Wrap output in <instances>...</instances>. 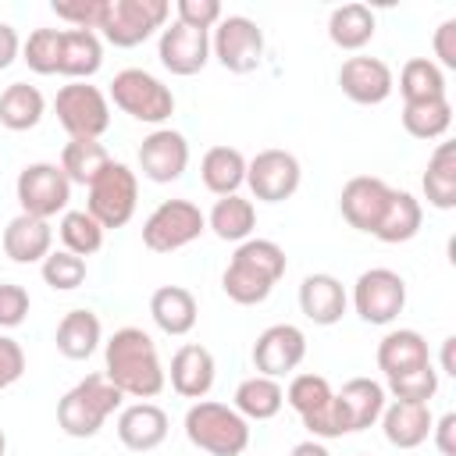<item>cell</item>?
Segmentation results:
<instances>
[{
  "label": "cell",
  "instance_id": "cell-43",
  "mask_svg": "<svg viewBox=\"0 0 456 456\" xmlns=\"http://www.w3.org/2000/svg\"><path fill=\"white\" fill-rule=\"evenodd\" d=\"M388 392H392V399H403V403H431L435 392H438V370H435V363L417 367V370H406L399 378H388Z\"/></svg>",
  "mask_w": 456,
  "mask_h": 456
},
{
  "label": "cell",
  "instance_id": "cell-28",
  "mask_svg": "<svg viewBox=\"0 0 456 456\" xmlns=\"http://www.w3.org/2000/svg\"><path fill=\"white\" fill-rule=\"evenodd\" d=\"M53 342H57V353L61 356H68V360H89L100 349V342H103V324L86 306L68 310L61 317V324H57Z\"/></svg>",
  "mask_w": 456,
  "mask_h": 456
},
{
  "label": "cell",
  "instance_id": "cell-53",
  "mask_svg": "<svg viewBox=\"0 0 456 456\" xmlns=\"http://www.w3.org/2000/svg\"><path fill=\"white\" fill-rule=\"evenodd\" d=\"M452 349H456V335H449L442 342V374H456V360H452Z\"/></svg>",
  "mask_w": 456,
  "mask_h": 456
},
{
  "label": "cell",
  "instance_id": "cell-51",
  "mask_svg": "<svg viewBox=\"0 0 456 456\" xmlns=\"http://www.w3.org/2000/svg\"><path fill=\"white\" fill-rule=\"evenodd\" d=\"M18 53H21V39H18L14 25L0 21V71H4V68H11V64L18 61Z\"/></svg>",
  "mask_w": 456,
  "mask_h": 456
},
{
  "label": "cell",
  "instance_id": "cell-47",
  "mask_svg": "<svg viewBox=\"0 0 456 456\" xmlns=\"http://www.w3.org/2000/svg\"><path fill=\"white\" fill-rule=\"evenodd\" d=\"M28 292L25 285H14V281H0V328H18L25 317H28Z\"/></svg>",
  "mask_w": 456,
  "mask_h": 456
},
{
  "label": "cell",
  "instance_id": "cell-1",
  "mask_svg": "<svg viewBox=\"0 0 456 456\" xmlns=\"http://www.w3.org/2000/svg\"><path fill=\"white\" fill-rule=\"evenodd\" d=\"M103 374L121 395H132L139 403L160 395L167 385V370L157 356V342L132 324L118 328L103 342Z\"/></svg>",
  "mask_w": 456,
  "mask_h": 456
},
{
  "label": "cell",
  "instance_id": "cell-42",
  "mask_svg": "<svg viewBox=\"0 0 456 456\" xmlns=\"http://www.w3.org/2000/svg\"><path fill=\"white\" fill-rule=\"evenodd\" d=\"M331 395H335V392H331V381H328L324 374H310V370H306V374H296V378L289 381V388H285V403H289L299 417L321 410Z\"/></svg>",
  "mask_w": 456,
  "mask_h": 456
},
{
  "label": "cell",
  "instance_id": "cell-18",
  "mask_svg": "<svg viewBox=\"0 0 456 456\" xmlns=\"http://www.w3.org/2000/svg\"><path fill=\"white\" fill-rule=\"evenodd\" d=\"M338 86L342 93L353 100V103H363V107H374V103H385L395 89V75L392 68L381 61V57H346L342 68H338Z\"/></svg>",
  "mask_w": 456,
  "mask_h": 456
},
{
  "label": "cell",
  "instance_id": "cell-50",
  "mask_svg": "<svg viewBox=\"0 0 456 456\" xmlns=\"http://www.w3.org/2000/svg\"><path fill=\"white\" fill-rule=\"evenodd\" d=\"M431 438L442 456H456V413H445L431 424Z\"/></svg>",
  "mask_w": 456,
  "mask_h": 456
},
{
  "label": "cell",
  "instance_id": "cell-7",
  "mask_svg": "<svg viewBox=\"0 0 456 456\" xmlns=\"http://www.w3.org/2000/svg\"><path fill=\"white\" fill-rule=\"evenodd\" d=\"M135 203H139V178L128 164L121 160H110L100 178L89 185V203L86 210L100 221V228H125L135 214Z\"/></svg>",
  "mask_w": 456,
  "mask_h": 456
},
{
  "label": "cell",
  "instance_id": "cell-5",
  "mask_svg": "<svg viewBox=\"0 0 456 456\" xmlns=\"http://www.w3.org/2000/svg\"><path fill=\"white\" fill-rule=\"evenodd\" d=\"M107 100L121 114H128V118H135L142 125H164L175 114V93L157 75H150L142 68H121L110 78Z\"/></svg>",
  "mask_w": 456,
  "mask_h": 456
},
{
  "label": "cell",
  "instance_id": "cell-45",
  "mask_svg": "<svg viewBox=\"0 0 456 456\" xmlns=\"http://www.w3.org/2000/svg\"><path fill=\"white\" fill-rule=\"evenodd\" d=\"M303 420V428L310 431V438H317V442H328V438H342V435H349V428H346V417H342V406H338V399L331 395L321 410H314V413H306V417H299Z\"/></svg>",
  "mask_w": 456,
  "mask_h": 456
},
{
  "label": "cell",
  "instance_id": "cell-54",
  "mask_svg": "<svg viewBox=\"0 0 456 456\" xmlns=\"http://www.w3.org/2000/svg\"><path fill=\"white\" fill-rule=\"evenodd\" d=\"M4 452H7V435L0 431V456H4Z\"/></svg>",
  "mask_w": 456,
  "mask_h": 456
},
{
  "label": "cell",
  "instance_id": "cell-35",
  "mask_svg": "<svg viewBox=\"0 0 456 456\" xmlns=\"http://www.w3.org/2000/svg\"><path fill=\"white\" fill-rule=\"evenodd\" d=\"M281 406H285V388L274 378L253 374V378H242L235 388V410L246 420H271L281 413Z\"/></svg>",
  "mask_w": 456,
  "mask_h": 456
},
{
  "label": "cell",
  "instance_id": "cell-46",
  "mask_svg": "<svg viewBox=\"0 0 456 456\" xmlns=\"http://www.w3.org/2000/svg\"><path fill=\"white\" fill-rule=\"evenodd\" d=\"M221 18H224V11H221L217 0H178L175 4V21L192 25V28H207L210 32Z\"/></svg>",
  "mask_w": 456,
  "mask_h": 456
},
{
  "label": "cell",
  "instance_id": "cell-36",
  "mask_svg": "<svg viewBox=\"0 0 456 456\" xmlns=\"http://www.w3.org/2000/svg\"><path fill=\"white\" fill-rule=\"evenodd\" d=\"M107 164L110 153L100 139H68V146L61 150V171L71 185H93Z\"/></svg>",
  "mask_w": 456,
  "mask_h": 456
},
{
  "label": "cell",
  "instance_id": "cell-3",
  "mask_svg": "<svg viewBox=\"0 0 456 456\" xmlns=\"http://www.w3.org/2000/svg\"><path fill=\"white\" fill-rule=\"evenodd\" d=\"M121 392L107 381V374H86L75 388H68L57 403V424L68 438H93L103 420L121 410Z\"/></svg>",
  "mask_w": 456,
  "mask_h": 456
},
{
  "label": "cell",
  "instance_id": "cell-20",
  "mask_svg": "<svg viewBox=\"0 0 456 456\" xmlns=\"http://www.w3.org/2000/svg\"><path fill=\"white\" fill-rule=\"evenodd\" d=\"M381 431H385V442L395 445V449H417L431 438V424H435V413H431V403H403V399H392L385 403L381 410Z\"/></svg>",
  "mask_w": 456,
  "mask_h": 456
},
{
  "label": "cell",
  "instance_id": "cell-13",
  "mask_svg": "<svg viewBox=\"0 0 456 456\" xmlns=\"http://www.w3.org/2000/svg\"><path fill=\"white\" fill-rule=\"evenodd\" d=\"M299 182H303V167L289 150L271 146V150H260L253 160H246V185L260 203H281L296 196Z\"/></svg>",
  "mask_w": 456,
  "mask_h": 456
},
{
  "label": "cell",
  "instance_id": "cell-16",
  "mask_svg": "<svg viewBox=\"0 0 456 456\" xmlns=\"http://www.w3.org/2000/svg\"><path fill=\"white\" fill-rule=\"evenodd\" d=\"M189 167V142L182 132L175 128H153L142 142H139V171L157 182V185H167V182H178Z\"/></svg>",
  "mask_w": 456,
  "mask_h": 456
},
{
  "label": "cell",
  "instance_id": "cell-34",
  "mask_svg": "<svg viewBox=\"0 0 456 456\" xmlns=\"http://www.w3.org/2000/svg\"><path fill=\"white\" fill-rule=\"evenodd\" d=\"M46 114V100L36 86L28 82H11L4 93H0V125L11 128V132H28L43 121Z\"/></svg>",
  "mask_w": 456,
  "mask_h": 456
},
{
  "label": "cell",
  "instance_id": "cell-44",
  "mask_svg": "<svg viewBox=\"0 0 456 456\" xmlns=\"http://www.w3.org/2000/svg\"><path fill=\"white\" fill-rule=\"evenodd\" d=\"M50 11H53L61 21H68L71 28H89V32L100 36L107 0H53Z\"/></svg>",
  "mask_w": 456,
  "mask_h": 456
},
{
  "label": "cell",
  "instance_id": "cell-33",
  "mask_svg": "<svg viewBox=\"0 0 456 456\" xmlns=\"http://www.w3.org/2000/svg\"><path fill=\"white\" fill-rule=\"evenodd\" d=\"M207 228L221 242H246L256 228V207L246 196H217V203L207 214Z\"/></svg>",
  "mask_w": 456,
  "mask_h": 456
},
{
  "label": "cell",
  "instance_id": "cell-49",
  "mask_svg": "<svg viewBox=\"0 0 456 456\" xmlns=\"http://www.w3.org/2000/svg\"><path fill=\"white\" fill-rule=\"evenodd\" d=\"M435 57H438V68H456V18H445L438 28H435Z\"/></svg>",
  "mask_w": 456,
  "mask_h": 456
},
{
  "label": "cell",
  "instance_id": "cell-31",
  "mask_svg": "<svg viewBox=\"0 0 456 456\" xmlns=\"http://www.w3.org/2000/svg\"><path fill=\"white\" fill-rule=\"evenodd\" d=\"M200 178L214 196H235L246 185V157L235 146H210L200 160Z\"/></svg>",
  "mask_w": 456,
  "mask_h": 456
},
{
  "label": "cell",
  "instance_id": "cell-41",
  "mask_svg": "<svg viewBox=\"0 0 456 456\" xmlns=\"http://www.w3.org/2000/svg\"><path fill=\"white\" fill-rule=\"evenodd\" d=\"M39 274L53 292H71L86 281V260L68 249H50V256L39 264Z\"/></svg>",
  "mask_w": 456,
  "mask_h": 456
},
{
  "label": "cell",
  "instance_id": "cell-25",
  "mask_svg": "<svg viewBox=\"0 0 456 456\" xmlns=\"http://www.w3.org/2000/svg\"><path fill=\"white\" fill-rule=\"evenodd\" d=\"M335 399L342 406L349 435H356V431H367L370 424H378V417H381V410L388 403V392L374 378H349L342 385V392H335Z\"/></svg>",
  "mask_w": 456,
  "mask_h": 456
},
{
  "label": "cell",
  "instance_id": "cell-23",
  "mask_svg": "<svg viewBox=\"0 0 456 456\" xmlns=\"http://www.w3.org/2000/svg\"><path fill=\"white\" fill-rule=\"evenodd\" d=\"M50 246H53V228L43 217L18 214L4 228V253L14 264H43L50 256Z\"/></svg>",
  "mask_w": 456,
  "mask_h": 456
},
{
  "label": "cell",
  "instance_id": "cell-6",
  "mask_svg": "<svg viewBox=\"0 0 456 456\" xmlns=\"http://www.w3.org/2000/svg\"><path fill=\"white\" fill-rule=\"evenodd\" d=\"M53 114L71 139H100L110 128V100L100 86L68 82L53 96Z\"/></svg>",
  "mask_w": 456,
  "mask_h": 456
},
{
  "label": "cell",
  "instance_id": "cell-30",
  "mask_svg": "<svg viewBox=\"0 0 456 456\" xmlns=\"http://www.w3.org/2000/svg\"><path fill=\"white\" fill-rule=\"evenodd\" d=\"M378 32V18L367 4H342L328 14V39L338 50H363Z\"/></svg>",
  "mask_w": 456,
  "mask_h": 456
},
{
  "label": "cell",
  "instance_id": "cell-32",
  "mask_svg": "<svg viewBox=\"0 0 456 456\" xmlns=\"http://www.w3.org/2000/svg\"><path fill=\"white\" fill-rule=\"evenodd\" d=\"M424 200L435 210H452L456 207V142H438L435 153L428 157L424 167Z\"/></svg>",
  "mask_w": 456,
  "mask_h": 456
},
{
  "label": "cell",
  "instance_id": "cell-2",
  "mask_svg": "<svg viewBox=\"0 0 456 456\" xmlns=\"http://www.w3.org/2000/svg\"><path fill=\"white\" fill-rule=\"evenodd\" d=\"M285 267H289L285 249L274 239H246V242L235 246V253H232V260L221 274V289L232 303L256 306L281 281Z\"/></svg>",
  "mask_w": 456,
  "mask_h": 456
},
{
  "label": "cell",
  "instance_id": "cell-48",
  "mask_svg": "<svg viewBox=\"0 0 456 456\" xmlns=\"http://www.w3.org/2000/svg\"><path fill=\"white\" fill-rule=\"evenodd\" d=\"M21 374H25V349L11 335H0V392L11 388Z\"/></svg>",
  "mask_w": 456,
  "mask_h": 456
},
{
  "label": "cell",
  "instance_id": "cell-24",
  "mask_svg": "<svg viewBox=\"0 0 456 456\" xmlns=\"http://www.w3.org/2000/svg\"><path fill=\"white\" fill-rule=\"evenodd\" d=\"M378 370L388 378H399L406 370H417V367H428L431 363V353H428V338L413 328H395L388 331L381 342H378Z\"/></svg>",
  "mask_w": 456,
  "mask_h": 456
},
{
  "label": "cell",
  "instance_id": "cell-8",
  "mask_svg": "<svg viewBox=\"0 0 456 456\" xmlns=\"http://www.w3.org/2000/svg\"><path fill=\"white\" fill-rule=\"evenodd\" d=\"M207 232V214L192 200H164L142 221V246L153 253H175Z\"/></svg>",
  "mask_w": 456,
  "mask_h": 456
},
{
  "label": "cell",
  "instance_id": "cell-40",
  "mask_svg": "<svg viewBox=\"0 0 456 456\" xmlns=\"http://www.w3.org/2000/svg\"><path fill=\"white\" fill-rule=\"evenodd\" d=\"M21 61L36 75H57L61 64V28H36L21 43Z\"/></svg>",
  "mask_w": 456,
  "mask_h": 456
},
{
  "label": "cell",
  "instance_id": "cell-9",
  "mask_svg": "<svg viewBox=\"0 0 456 456\" xmlns=\"http://www.w3.org/2000/svg\"><path fill=\"white\" fill-rule=\"evenodd\" d=\"M167 14H171L167 0H107L100 36L110 46L128 50V46L146 43L157 28H164Z\"/></svg>",
  "mask_w": 456,
  "mask_h": 456
},
{
  "label": "cell",
  "instance_id": "cell-11",
  "mask_svg": "<svg viewBox=\"0 0 456 456\" xmlns=\"http://www.w3.org/2000/svg\"><path fill=\"white\" fill-rule=\"evenodd\" d=\"M14 192H18L21 214H32V217L50 221V217H57V214L68 210L71 182H68V175L61 171V164L36 160V164H25V167L18 171Z\"/></svg>",
  "mask_w": 456,
  "mask_h": 456
},
{
  "label": "cell",
  "instance_id": "cell-27",
  "mask_svg": "<svg viewBox=\"0 0 456 456\" xmlns=\"http://www.w3.org/2000/svg\"><path fill=\"white\" fill-rule=\"evenodd\" d=\"M150 317L153 324L164 331V335H189L196 328V317H200V306H196V296L182 285H160L153 296H150Z\"/></svg>",
  "mask_w": 456,
  "mask_h": 456
},
{
  "label": "cell",
  "instance_id": "cell-15",
  "mask_svg": "<svg viewBox=\"0 0 456 456\" xmlns=\"http://www.w3.org/2000/svg\"><path fill=\"white\" fill-rule=\"evenodd\" d=\"M157 57L171 75H196L207 68L210 61V32L207 28H192L182 21H171L160 28V43H157Z\"/></svg>",
  "mask_w": 456,
  "mask_h": 456
},
{
  "label": "cell",
  "instance_id": "cell-29",
  "mask_svg": "<svg viewBox=\"0 0 456 456\" xmlns=\"http://www.w3.org/2000/svg\"><path fill=\"white\" fill-rule=\"evenodd\" d=\"M420 224H424L420 200L413 192H406V189H392L388 207H385V214H381V221L374 228V239H381L388 246H399V242H410L420 232Z\"/></svg>",
  "mask_w": 456,
  "mask_h": 456
},
{
  "label": "cell",
  "instance_id": "cell-22",
  "mask_svg": "<svg viewBox=\"0 0 456 456\" xmlns=\"http://www.w3.org/2000/svg\"><path fill=\"white\" fill-rule=\"evenodd\" d=\"M167 413L157 403H132L118 413V438L132 452H150L167 438Z\"/></svg>",
  "mask_w": 456,
  "mask_h": 456
},
{
  "label": "cell",
  "instance_id": "cell-10",
  "mask_svg": "<svg viewBox=\"0 0 456 456\" xmlns=\"http://www.w3.org/2000/svg\"><path fill=\"white\" fill-rule=\"evenodd\" d=\"M210 53L232 75H249L264 61V32L246 14H224L210 32Z\"/></svg>",
  "mask_w": 456,
  "mask_h": 456
},
{
  "label": "cell",
  "instance_id": "cell-39",
  "mask_svg": "<svg viewBox=\"0 0 456 456\" xmlns=\"http://www.w3.org/2000/svg\"><path fill=\"white\" fill-rule=\"evenodd\" d=\"M57 232H61L64 249L75 253V256H82V260L93 256V253H100V246H103V228H100V221L89 210H64Z\"/></svg>",
  "mask_w": 456,
  "mask_h": 456
},
{
  "label": "cell",
  "instance_id": "cell-37",
  "mask_svg": "<svg viewBox=\"0 0 456 456\" xmlns=\"http://www.w3.org/2000/svg\"><path fill=\"white\" fill-rule=\"evenodd\" d=\"M449 125H452V103H449V96L403 103V128L413 139H442L449 132Z\"/></svg>",
  "mask_w": 456,
  "mask_h": 456
},
{
  "label": "cell",
  "instance_id": "cell-38",
  "mask_svg": "<svg viewBox=\"0 0 456 456\" xmlns=\"http://www.w3.org/2000/svg\"><path fill=\"white\" fill-rule=\"evenodd\" d=\"M399 93H403V103L445 96V71L431 57H410L399 71Z\"/></svg>",
  "mask_w": 456,
  "mask_h": 456
},
{
  "label": "cell",
  "instance_id": "cell-17",
  "mask_svg": "<svg viewBox=\"0 0 456 456\" xmlns=\"http://www.w3.org/2000/svg\"><path fill=\"white\" fill-rule=\"evenodd\" d=\"M388 196H392V185L388 182H381L374 175H356V178H349L342 185L338 210H342V217H346L349 228L374 235V228H378V221H381V214L388 207Z\"/></svg>",
  "mask_w": 456,
  "mask_h": 456
},
{
  "label": "cell",
  "instance_id": "cell-19",
  "mask_svg": "<svg viewBox=\"0 0 456 456\" xmlns=\"http://www.w3.org/2000/svg\"><path fill=\"white\" fill-rule=\"evenodd\" d=\"M167 378H171V388L182 395V399H203L210 388H214V378H217V363H214V353L200 342H185L175 349L171 356V367H167Z\"/></svg>",
  "mask_w": 456,
  "mask_h": 456
},
{
  "label": "cell",
  "instance_id": "cell-52",
  "mask_svg": "<svg viewBox=\"0 0 456 456\" xmlns=\"http://www.w3.org/2000/svg\"><path fill=\"white\" fill-rule=\"evenodd\" d=\"M289 456H331V452H328V445H324V442H317V438H306V442L292 445V452H289Z\"/></svg>",
  "mask_w": 456,
  "mask_h": 456
},
{
  "label": "cell",
  "instance_id": "cell-4",
  "mask_svg": "<svg viewBox=\"0 0 456 456\" xmlns=\"http://www.w3.org/2000/svg\"><path fill=\"white\" fill-rule=\"evenodd\" d=\"M185 438L210 456H242L249 445V420L235 406L200 399L185 413Z\"/></svg>",
  "mask_w": 456,
  "mask_h": 456
},
{
  "label": "cell",
  "instance_id": "cell-21",
  "mask_svg": "<svg viewBox=\"0 0 456 456\" xmlns=\"http://www.w3.org/2000/svg\"><path fill=\"white\" fill-rule=\"evenodd\" d=\"M349 306V296H346V285L328 274V271H317V274H306L299 281V310L306 321L321 324V328H331L342 321Z\"/></svg>",
  "mask_w": 456,
  "mask_h": 456
},
{
  "label": "cell",
  "instance_id": "cell-12",
  "mask_svg": "<svg viewBox=\"0 0 456 456\" xmlns=\"http://www.w3.org/2000/svg\"><path fill=\"white\" fill-rule=\"evenodd\" d=\"M353 306L367 324H392L406 306V281L392 267H370L353 285Z\"/></svg>",
  "mask_w": 456,
  "mask_h": 456
},
{
  "label": "cell",
  "instance_id": "cell-26",
  "mask_svg": "<svg viewBox=\"0 0 456 456\" xmlns=\"http://www.w3.org/2000/svg\"><path fill=\"white\" fill-rule=\"evenodd\" d=\"M103 64V43L89 28H61V64L57 75L71 82H86Z\"/></svg>",
  "mask_w": 456,
  "mask_h": 456
},
{
  "label": "cell",
  "instance_id": "cell-14",
  "mask_svg": "<svg viewBox=\"0 0 456 456\" xmlns=\"http://www.w3.org/2000/svg\"><path fill=\"white\" fill-rule=\"evenodd\" d=\"M306 356V335L296 324H271L253 342V367L264 378H285L292 374Z\"/></svg>",
  "mask_w": 456,
  "mask_h": 456
}]
</instances>
